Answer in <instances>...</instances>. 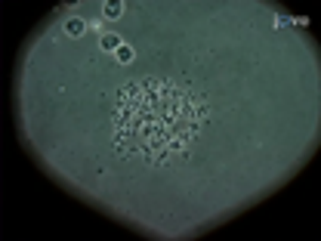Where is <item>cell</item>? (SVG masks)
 <instances>
[{
    "label": "cell",
    "mask_w": 321,
    "mask_h": 241,
    "mask_svg": "<svg viewBox=\"0 0 321 241\" xmlns=\"http://www.w3.org/2000/svg\"><path fill=\"white\" fill-rule=\"evenodd\" d=\"M204 118V102L160 80H145L124 90L117 109V143L124 152L158 164L185 152Z\"/></svg>",
    "instance_id": "1"
},
{
    "label": "cell",
    "mask_w": 321,
    "mask_h": 241,
    "mask_svg": "<svg viewBox=\"0 0 321 241\" xmlns=\"http://www.w3.org/2000/svg\"><path fill=\"white\" fill-rule=\"evenodd\" d=\"M99 47H102L105 53H117L124 44H121V37H117V34H108V31H105V34L99 37Z\"/></svg>",
    "instance_id": "2"
},
{
    "label": "cell",
    "mask_w": 321,
    "mask_h": 241,
    "mask_svg": "<svg viewBox=\"0 0 321 241\" xmlns=\"http://www.w3.org/2000/svg\"><path fill=\"white\" fill-rule=\"evenodd\" d=\"M83 28H87V22H83V19H68V22H65V31L74 34V37L83 34Z\"/></svg>",
    "instance_id": "3"
},
{
    "label": "cell",
    "mask_w": 321,
    "mask_h": 241,
    "mask_svg": "<svg viewBox=\"0 0 321 241\" xmlns=\"http://www.w3.org/2000/svg\"><path fill=\"white\" fill-rule=\"evenodd\" d=\"M121 13H124V3H105V16H108V19H117Z\"/></svg>",
    "instance_id": "4"
},
{
    "label": "cell",
    "mask_w": 321,
    "mask_h": 241,
    "mask_svg": "<svg viewBox=\"0 0 321 241\" xmlns=\"http://www.w3.org/2000/svg\"><path fill=\"white\" fill-rule=\"evenodd\" d=\"M114 56H117V62H124V65H127V62H133V49H130V47H121Z\"/></svg>",
    "instance_id": "5"
}]
</instances>
